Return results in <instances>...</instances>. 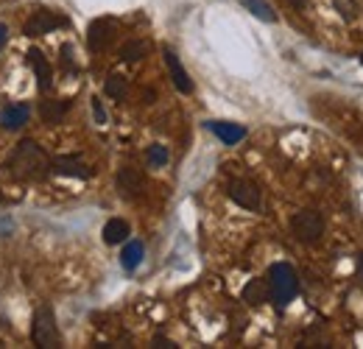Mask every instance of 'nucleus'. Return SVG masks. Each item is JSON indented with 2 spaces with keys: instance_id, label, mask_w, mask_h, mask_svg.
<instances>
[{
  "instance_id": "nucleus-19",
  "label": "nucleus",
  "mask_w": 363,
  "mask_h": 349,
  "mask_svg": "<svg viewBox=\"0 0 363 349\" xmlns=\"http://www.w3.org/2000/svg\"><path fill=\"white\" fill-rule=\"evenodd\" d=\"M244 6L258 17V20H266V23H277V15L274 9L266 3V0H244Z\"/></svg>"
},
{
  "instance_id": "nucleus-14",
  "label": "nucleus",
  "mask_w": 363,
  "mask_h": 349,
  "mask_svg": "<svg viewBox=\"0 0 363 349\" xmlns=\"http://www.w3.org/2000/svg\"><path fill=\"white\" fill-rule=\"evenodd\" d=\"M129 238V223L124 221V218H112V221H106V226H103V241L106 244H124Z\"/></svg>"
},
{
  "instance_id": "nucleus-10",
  "label": "nucleus",
  "mask_w": 363,
  "mask_h": 349,
  "mask_svg": "<svg viewBox=\"0 0 363 349\" xmlns=\"http://www.w3.org/2000/svg\"><path fill=\"white\" fill-rule=\"evenodd\" d=\"M117 190H120V196H126V198L137 196L143 190V173L137 168H124L117 173Z\"/></svg>"
},
{
  "instance_id": "nucleus-11",
  "label": "nucleus",
  "mask_w": 363,
  "mask_h": 349,
  "mask_svg": "<svg viewBox=\"0 0 363 349\" xmlns=\"http://www.w3.org/2000/svg\"><path fill=\"white\" fill-rule=\"evenodd\" d=\"M210 132H212L221 143H226V146H235V143H240V140L246 137V129H244V126L226 124V121H212V124H210Z\"/></svg>"
},
{
  "instance_id": "nucleus-24",
  "label": "nucleus",
  "mask_w": 363,
  "mask_h": 349,
  "mask_svg": "<svg viewBox=\"0 0 363 349\" xmlns=\"http://www.w3.org/2000/svg\"><path fill=\"white\" fill-rule=\"evenodd\" d=\"M6 40H9V31H6V26H0V51H3Z\"/></svg>"
},
{
  "instance_id": "nucleus-25",
  "label": "nucleus",
  "mask_w": 363,
  "mask_h": 349,
  "mask_svg": "<svg viewBox=\"0 0 363 349\" xmlns=\"http://www.w3.org/2000/svg\"><path fill=\"white\" fill-rule=\"evenodd\" d=\"M288 3H291L294 9H305V3H307V0H288Z\"/></svg>"
},
{
  "instance_id": "nucleus-7",
  "label": "nucleus",
  "mask_w": 363,
  "mask_h": 349,
  "mask_svg": "<svg viewBox=\"0 0 363 349\" xmlns=\"http://www.w3.org/2000/svg\"><path fill=\"white\" fill-rule=\"evenodd\" d=\"M115 23L112 20H95L92 26H90V31H87V42H90V48L92 51H103L109 42H112V37H115Z\"/></svg>"
},
{
  "instance_id": "nucleus-1",
  "label": "nucleus",
  "mask_w": 363,
  "mask_h": 349,
  "mask_svg": "<svg viewBox=\"0 0 363 349\" xmlns=\"http://www.w3.org/2000/svg\"><path fill=\"white\" fill-rule=\"evenodd\" d=\"M6 168H9V173H12L15 179H20V182H40V179H45V176L51 173V160H48V154H45L34 140H23V143L12 151Z\"/></svg>"
},
{
  "instance_id": "nucleus-23",
  "label": "nucleus",
  "mask_w": 363,
  "mask_h": 349,
  "mask_svg": "<svg viewBox=\"0 0 363 349\" xmlns=\"http://www.w3.org/2000/svg\"><path fill=\"white\" fill-rule=\"evenodd\" d=\"M62 65H65V67H73V62H70V45L62 48Z\"/></svg>"
},
{
  "instance_id": "nucleus-8",
  "label": "nucleus",
  "mask_w": 363,
  "mask_h": 349,
  "mask_svg": "<svg viewBox=\"0 0 363 349\" xmlns=\"http://www.w3.org/2000/svg\"><path fill=\"white\" fill-rule=\"evenodd\" d=\"M165 53V65H168V70H171V78H174V84H176V90L179 92H193V81H190V76H187V70L182 67V62H179V56L171 51V48H165L162 51Z\"/></svg>"
},
{
  "instance_id": "nucleus-16",
  "label": "nucleus",
  "mask_w": 363,
  "mask_h": 349,
  "mask_svg": "<svg viewBox=\"0 0 363 349\" xmlns=\"http://www.w3.org/2000/svg\"><path fill=\"white\" fill-rule=\"evenodd\" d=\"M266 299H269V285H266L263 280H252V282L244 288V302H249L252 307H260Z\"/></svg>"
},
{
  "instance_id": "nucleus-12",
  "label": "nucleus",
  "mask_w": 363,
  "mask_h": 349,
  "mask_svg": "<svg viewBox=\"0 0 363 349\" xmlns=\"http://www.w3.org/2000/svg\"><path fill=\"white\" fill-rule=\"evenodd\" d=\"M26 56H28L31 70H34V73H37V78H40V90H48V87H51V78H53L51 62H48V59H45V53H42V51H37V48H31Z\"/></svg>"
},
{
  "instance_id": "nucleus-2",
  "label": "nucleus",
  "mask_w": 363,
  "mask_h": 349,
  "mask_svg": "<svg viewBox=\"0 0 363 349\" xmlns=\"http://www.w3.org/2000/svg\"><path fill=\"white\" fill-rule=\"evenodd\" d=\"M269 293H271V299H274L277 307H285L299 293V277H296L294 266L274 263L269 269Z\"/></svg>"
},
{
  "instance_id": "nucleus-26",
  "label": "nucleus",
  "mask_w": 363,
  "mask_h": 349,
  "mask_svg": "<svg viewBox=\"0 0 363 349\" xmlns=\"http://www.w3.org/2000/svg\"><path fill=\"white\" fill-rule=\"evenodd\" d=\"M360 277H363V255H360Z\"/></svg>"
},
{
  "instance_id": "nucleus-21",
  "label": "nucleus",
  "mask_w": 363,
  "mask_h": 349,
  "mask_svg": "<svg viewBox=\"0 0 363 349\" xmlns=\"http://www.w3.org/2000/svg\"><path fill=\"white\" fill-rule=\"evenodd\" d=\"M168 160H171V154H168V148H165V146H151V148H149V162H151L154 168L168 165Z\"/></svg>"
},
{
  "instance_id": "nucleus-6",
  "label": "nucleus",
  "mask_w": 363,
  "mask_h": 349,
  "mask_svg": "<svg viewBox=\"0 0 363 349\" xmlns=\"http://www.w3.org/2000/svg\"><path fill=\"white\" fill-rule=\"evenodd\" d=\"M65 23H67L65 17H59V15L48 12V9H40V12H34V15L26 20V26H23V34L34 40V37H42V34H48V31H53V28L65 26Z\"/></svg>"
},
{
  "instance_id": "nucleus-20",
  "label": "nucleus",
  "mask_w": 363,
  "mask_h": 349,
  "mask_svg": "<svg viewBox=\"0 0 363 349\" xmlns=\"http://www.w3.org/2000/svg\"><path fill=\"white\" fill-rule=\"evenodd\" d=\"M103 90H106V95H109V98H124V95H126V78L115 73V76H109V78H106Z\"/></svg>"
},
{
  "instance_id": "nucleus-5",
  "label": "nucleus",
  "mask_w": 363,
  "mask_h": 349,
  "mask_svg": "<svg viewBox=\"0 0 363 349\" xmlns=\"http://www.w3.org/2000/svg\"><path fill=\"white\" fill-rule=\"evenodd\" d=\"M229 198L235 204H240L244 210H260V204H263L260 187L255 182H246V179H235L229 185Z\"/></svg>"
},
{
  "instance_id": "nucleus-13",
  "label": "nucleus",
  "mask_w": 363,
  "mask_h": 349,
  "mask_svg": "<svg viewBox=\"0 0 363 349\" xmlns=\"http://www.w3.org/2000/svg\"><path fill=\"white\" fill-rule=\"evenodd\" d=\"M51 171L65 173V176H78V179H90V173H92L78 157H56L51 162Z\"/></svg>"
},
{
  "instance_id": "nucleus-17",
  "label": "nucleus",
  "mask_w": 363,
  "mask_h": 349,
  "mask_svg": "<svg viewBox=\"0 0 363 349\" xmlns=\"http://www.w3.org/2000/svg\"><path fill=\"white\" fill-rule=\"evenodd\" d=\"M140 260H143V244H140V241L126 244L124 255H120V266H124L126 271H135V269L140 266Z\"/></svg>"
},
{
  "instance_id": "nucleus-18",
  "label": "nucleus",
  "mask_w": 363,
  "mask_h": 349,
  "mask_svg": "<svg viewBox=\"0 0 363 349\" xmlns=\"http://www.w3.org/2000/svg\"><path fill=\"white\" fill-rule=\"evenodd\" d=\"M146 53H149V42H143V40H132V42H126L124 48H120V59L124 62H137Z\"/></svg>"
},
{
  "instance_id": "nucleus-22",
  "label": "nucleus",
  "mask_w": 363,
  "mask_h": 349,
  "mask_svg": "<svg viewBox=\"0 0 363 349\" xmlns=\"http://www.w3.org/2000/svg\"><path fill=\"white\" fill-rule=\"evenodd\" d=\"M92 109H95V118H98V124H103V121H106V114H103V106H101V101H98V98H92Z\"/></svg>"
},
{
  "instance_id": "nucleus-4",
  "label": "nucleus",
  "mask_w": 363,
  "mask_h": 349,
  "mask_svg": "<svg viewBox=\"0 0 363 349\" xmlns=\"http://www.w3.org/2000/svg\"><path fill=\"white\" fill-rule=\"evenodd\" d=\"M291 232L296 235V241L302 244H316L324 235V218L316 210H299L291 218Z\"/></svg>"
},
{
  "instance_id": "nucleus-9",
  "label": "nucleus",
  "mask_w": 363,
  "mask_h": 349,
  "mask_svg": "<svg viewBox=\"0 0 363 349\" xmlns=\"http://www.w3.org/2000/svg\"><path fill=\"white\" fill-rule=\"evenodd\" d=\"M28 114L31 109L26 103H15V106H6L3 112H0V126H3L6 132H17L28 124Z\"/></svg>"
},
{
  "instance_id": "nucleus-15",
  "label": "nucleus",
  "mask_w": 363,
  "mask_h": 349,
  "mask_svg": "<svg viewBox=\"0 0 363 349\" xmlns=\"http://www.w3.org/2000/svg\"><path fill=\"white\" fill-rule=\"evenodd\" d=\"M67 109H70V101H42L40 103V118L45 124H59Z\"/></svg>"
},
{
  "instance_id": "nucleus-3",
  "label": "nucleus",
  "mask_w": 363,
  "mask_h": 349,
  "mask_svg": "<svg viewBox=\"0 0 363 349\" xmlns=\"http://www.w3.org/2000/svg\"><path fill=\"white\" fill-rule=\"evenodd\" d=\"M31 338H34V343L42 346V349L59 346V327H56V313H53L51 305H40V307L34 310Z\"/></svg>"
}]
</instances>
